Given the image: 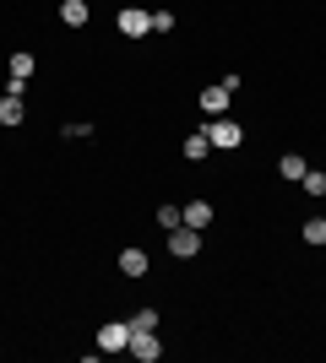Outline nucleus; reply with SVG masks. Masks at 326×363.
<instances>
[{"mask_svg": "<svg viewBox=\"0 0 326 363\" xmlns=\"http://www.w3.org/2000/svg\"><path fill=\"white\" fill-rule=\"evenodd\" d=\"M120 33H125V38H147V33H153V11L125 6V11H120Z\"/></svg>", "mask_w": 326, "mask_h": 363, "instance_id": "20e7f679", "label": "nucleus"}, {"mask_svg": "<svg viewBox=\"0 0 326 363\" xmlns=\"http://www.w3.org/2000/svg\"><path fill=\"white\" fill-rule=\"evenodd\" d=\"M207 152H212V136H207V130H196V136H185V157H190V163H202Z\"/></svg>", "mask_w": 326, "mask_h": 363, "instance_id": "f8f14e48", "label": "nucleus"}, {"mask_svg": "<svg viewBox=\"0 0 326 363\" xmlns=\"http://www.w3.org/2000/svg\"><path fill=\"white\" fill-rule=\"evenodd\" d=\"M305 168H310V163H305L299 152H288V157H283V163H278V174H283V179H288V184H299V179H305Z\"/></svg>", "mask_w": 326, "mask_h": 363, "instance_id": "9b49d317", "label": "nucleus"}, {"mask_svg": "<svg viewBox=\"0 0 326 363\" xmlns=\"http://www.w3.org/2000/svg\"><path fill=\"white\" fill-rule=\"evenodd\" d=\"M185 223V212H180V206H169V201H163V206H158V228H163V233H174V228Z\"/></svg>", "mask_w": 326, "mask_h": 363, "instance_id": "4468645a", "label": "nucleus"}, {"mask_svg": "<svg viewBox=\"0 0 326 363\" xmlns=\"http://www.w3.org/2000/svg\"><path fill=\"white\" fill-rule=\"evenodd\" d=\"M0 125H22V92H6V98H0Z\"/></svg>", "mask_w": 326, "mask_h": 363, "instance_id": "9d476101", "label": "nucleus"}, {"mask_svg": "<svg viewBox=\"0 0 326 363\" xmlns=\"http://www.w3.org/2000/svg\"><path fill=\"white\" fill-rule=\"evenodd\" d=\"M28 76H33V55H28V49H16V55H11V82H28Z\"/></svg>", "mask_w": 326, "mask_h": 363, "instance_id": "2eb2a0df", "label": "nucleus"}, {"mask_svg": "<svg viewBox=\"0 0 326 363\" xmlns=\"http://www.w3.org/2000/svg\"><path fill=\"white\" fill-rule=\"evenodd\" d=\"M98 352H131V325L125 320H109L98 331Z\"/></svg>", "mask_w": 326, "mask_h": 363, "instance_id": "f03ea898", "label": "nucleus"}, {"mask_svg": "<svg viewBox=\"0 0 326 363\" xmlns=\"http://www.w3.org/2000/svg\"><path fill=\"white\" fill-rule=\"evenodd\" d=\"M305 244H326V217H310V223H305Z\"/></svg>", "mask_w": 326, "mask_h": 363, "instance_id": "f3484780", "label": "nucleus"}, {"mask_svg": "<svg viewBox=\"0 0 326 363\" xmlns=\"http://www.w3.org/2000/svg\"><path fill=\"white\" fill-rule=\"evenodd\" d=\"M229 98H234V92L223 87V82H217V87H207V92H202V108H207V114H212V120H217V114L229 108Z\"/></svg>", "mask_w": 326, "mask_h": 363, "instance_id": "0eeeda50", "label": "nucleus"}, {"mask_svg": "<svg viewBox=\"0 0 326 363\" xmlns=\"http://www.w3.org/2000/svg\"><path fill=\"white\" fill-rule=\"evenodd\" d=\"M299 184H305V196H326V174H315V168H305Z\"/></svg>", "mask_w": 326, "mask_h": 363, "instance_id": "dca6fc26", "label": "nucleus"}, {"mask_svg": "<svg viewBox=\"0 0 326 363\" xmlns=\"http://www.w3.org/2000/svg\"><path fill=\"white\" fill-rule=\"evenodd\" d=\"M125 325H131V331H158V309L147 303V309H136V315L125 320Z\"/></svg>", "mask_w": 326, "mask_h": 363, "instance_id": "ddd939ff", "label": "nucleus"}, {"mask_svg": "<svg viewBox=\"0 0 326 363\" xmlns=\"http://www.w3.org/2000/svg\"><path fill=\"white\" fill-rule=\"evenodd\" d=\"M196 250H202V228H185V223H180V228H174V233H169V255L190 260V255H196Z\"/></svg>", "mask_w": 326, "mask_h": 363, "instance_id": "7ed1b4c3", "label": "nucleus"}, {"mask_svg": "<svg viewBox=\"0 0 326 363\" xmlns=\"http://www.w3.org/2000/svg\"><path fill=\"white\" fill-rule=\"evenodd\" d=\"M120 272H125V277H147V250H136V244H131V250H120Z\"/></svg>", "mask_w": 326, "mask_h": 363, "instance_id": "423d86ee", "label": "nucleus"}, {"mask_svg": "<svg viewBox=\"0 0 326 363\" xmlns=\"http://www.w3.org/2000/svg\"><path fill=\"white\" fill-rule=\"evenodd\" d=\"M207 136H212V147H217V152H234L239 141H245V125H239V120H223V114H217Z\"/></svg>", "mask_w": 326, "mask_h": 363, "instance_id": "f257e3e1", "label": "nucleus"}, {"mask_svg": "<svg viewBox=\"0 0 326 363\" xmlns=\"http://www.w3.org/2000/svg\"><path fill=\"white\" fill-rule=\"evenodd\" d=\"M180 212H185V228H202L207 233V223H212V206H207V201H190V206H180Z\"/></svg>", "mask_w": 326, "mask_h": 363, "instance_id": "6e6552de", "label": "nucleus"}, {"mask_svg": "<svg viewBox=\"0 0 326 363\" xmlns=\"http://www.w3.org/2000/svg\"><path fill=\"white\" fill-rule=\"evenodd\" d=\"M60 22L65 28H82L87 22V0H60Z\"/></svg>", "mask_w": 326, "mask_h": 363, "instance_id": "1a4fd4ad", "label": "nucleus"}, {"mask_svg": "<svg viewBox=\"0 0 326 363\" xmlns=\"http://www.w3.org/2000/svg\"><path fill=\"white\" fill-rule=\"evenodd\" d=\"M131 352H136L141 363H158V358H163V342H158V331H131Z\"/></svg>", "mask_w": 326, "mask_h": 363, "instance_id": "39448f33", "label": "nucleus"}, {"mask_svg": "<svg viewBox=\"0 0 326 363\" xmlns=\"http://www.w3.org/2000/svg\"><path fill=\"white\" fill-rule=\"evenodd\" d=\"M153 33H174V11H153Z\"/></svg>", "mask_w": 326, "mask_h": 363, "instance_id": "a211bd4d", "label": "nucleus"}]
</instances>
